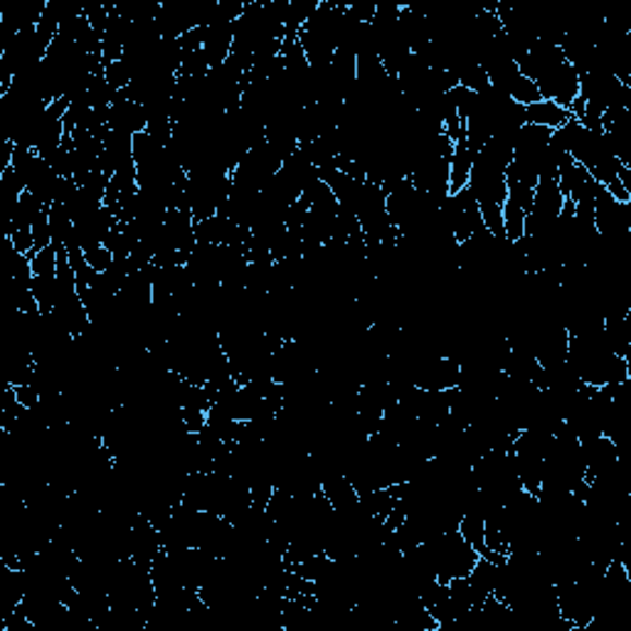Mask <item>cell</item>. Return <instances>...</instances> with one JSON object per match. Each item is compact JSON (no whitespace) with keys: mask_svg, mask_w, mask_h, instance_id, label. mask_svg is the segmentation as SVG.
Returning a JSON list of instances; mask_svg holds the SVG:
<instances>
[{"mask_svg":"<svg viewBox=\"0 0 631 631\" xmlns=\"http://www.w3.org/2000/svg\"><path fill=\"white\" fill-rule=\"evenodd\" d=\"M474 150L469 148L466 138H461L454 144V154H451V168H449V195L464 191L469 185L471 166H474Z\"/></svg>","mask_w":631,"mask_h":631,"instance_id":"277c9868","label":"cell"},{"mask_svg":"<svg viewBox=\"0 0 631 631\" xmlns=\"http://www.w3.org/2000/svg\"><path fill=\"white\" fill-rule=\"evenodd\" d=\"M422 548H425L427 560L441 585L457 578H469V572L478 562V553L471 548L459 531L432 535L429 541L422 543Z\"/></svg>","mask_w":631,"mask_h":631,"instance_id":"7a4b0ae2","label":"cell"},{"mask_svg":"<svg viewBox=\"0 0 631 631\" xmlns=\"http://www.w3.org/2000/svg\"><path fill=\"white\" fill-rule=\"evenodd\" d=\"M518 70L538 87L543 99L560 104L565 109H570L572 101L580 97V77L565 60L560 45L538 40L523 60H518Z\"/></svg>","mask_w":631,"mask_h":631,"instance_id":"6da1fadb","label":"cell"},{"mask_svg":"<svg viewBox=\"0 0 631 631\" xmlns=\"http://www.w3.org/2000/svg\"><path fill=\"white\" fill-rule=\"evenodd\" d=\"M570 119H572L570 109H565L550 99H541L531 104V107H525V124H533V126L558 131L568 124Z\"/></svg>","mask_w":631,"mask_h":631,"instance_id":"3957f363","label":"cell"}]
</instances>
